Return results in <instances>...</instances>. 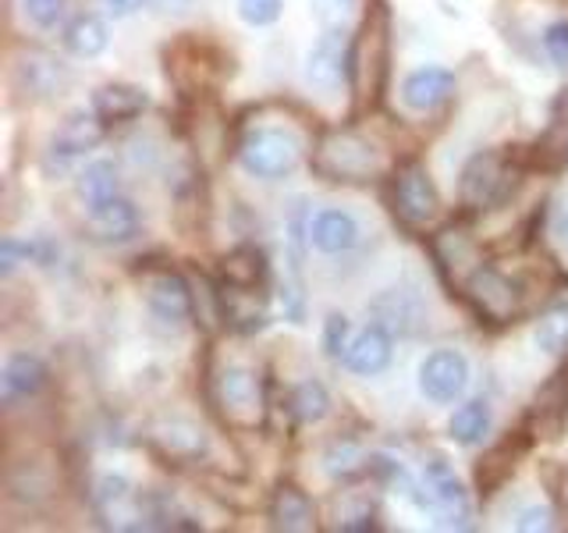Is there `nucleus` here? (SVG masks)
I'll list each match as a JSON object with an SVG mask.
<instances>
[{
  "label": "nucleus",
  "mask_w": 568,
  "mask_h": 533,
  "mask_svg": "<svg viewBox=\"0 0 568 533\" xmlns=\"http://www.w3.org/2000/svg\"><path fill=\"white\" fill-rule=\"evenodd\" d=\"M390 76V8L387 0H369L359 29L348 43V86L355 114L373 111L384 100Z\"/></svg>",
  "instance_id": "1"
},
{
  "label": "nucleus",
  "mask_w": 568,
  "mask_h": 533,
  "mask_svg": "<svg viewBox=\"0 0 568 533\" xmlns=\"http://www.w3.org/2000/svg\"><path fill=\"white\" fill-rule=\"evenodd\" d=\"M313 171L327 182L363 185L384 171V157L369 135L355 129H327L313 147Z\"/></svg>",
  "instance_id": "2"
},
{
  "label": "nucleus",
  "mask_w": 568,
  "mask_h": 533,
  "mask_svg": "<svg viewBox=\"0 0 568 533\" xmlns=\"http://www.w3.org/2000/svg\"><path fill=\"white\" fill-rule=\"evenodd\" d=\"M458 292L469 302V310L479 320H487V324H511V320L523 313V284L487 260H479L473 271L458 281Z\"/></svg>",
  "instance_id": "3"
},
{
  "label": "nucleus",
  "mask_w": 568,
  "mask_h": 533,
  "mask_svg": "<svg viewBox=\"0 0 568 533\" xmlns=\"http://www.w3.org/2000/svg\"><path fill=\"white\" fill-rule=\"evenodd\" d=\"M515 185H519V164L501 150H484L462 168L458 200L466 210H494L508 200Z\"/></svg>",
  "instance_id": "4"
},
{
  "label": "nucleus",
  "mask_w": 568,
  "mask_h": 533,
  "mask_svg": "<svg viewBox=\"0 0 568 533\" xmlns=\"http://www.w3.org/2000/svg\"><path fill=\"white\" fill-rule=\"evenodd\" d=\"M213 402L221 409V420L235 431H256L266 420L263 378L248 366H224L213 384Z\"/></svg>",
  "instance_id": "5"
},
{
  "label": "nucleus",
  "mask_w": 568,
  "mask_h": 533,
  "mask_svg": "<svg viewBox=\"0 0 568 533\" xmlns=\"http://www.w3.org/2000/svg\"><path fill=\"white\" fill-rule=\"evenodd\" d=\"M239 164L266 182L288 178L302 164V139L288 129H248L239 142Z\"/></svg>",
  "instance_id": "6"
},
{
  "label": "nucleus",
  "mask_w": 568,
  "mask_h": 533,
  "mask_svg": "<svg viewBox=\"0 0 568 533\" xmlns=\"http://www.w3.org/2000/svg\"><path fill=\"white\" fill-rule=\"evenodd\" d=\"M231 76V58L206 40H182L168 50V79L189 97H203Z\"/></svg>",
  "instance_id": "7"
},
{
  "label": "nucleus",
  "mask_w": 568,
  "mask_h": 533,
  "mask_svg": "<svg viewBox=\"0 0 568 533\" xmlns=\"http://www.w3.org/2000/svg\"><path fill=\"white\" fill-rule=\"evenodd\" d=\"M419 505L437 515V523L455 526V530H469L473 526V505H469V491L462 487V480L444 459H430L423 466V494Z\"/></svg>",
  "instance_id": "8"
},
{
  "label": "nucleus",
  "mask_w": 568,
  "mask_h": 533,
  "mask_svg": "<svg viewBox=\"0 0 568 533\" xmlns=\"http://www.w3.org/2000/svg\"><path fill=\"white\" fill-rule=\"evenodd\" d=\"M437 213H440V192L430 171L419 160H408V164L395 171V218L405 228L423 231L426 224L437 221Z\"/></svg>",
  "instance_id": "9"
},
{
  "label": "nucleus",
  "mask_w": 568,
  "mask_h": 533,
  "mask_svg": "<svg viewBox=\"0 0 568 533\" xmlns=\"http://www.w3.org/2000/svg\"><path fill=\"white\" fill-rule=\"evenodd\" d=\"M93 512L111 530H146V497L118 473H106L93 484Z\"/></svg>",
  "instance_id": "10"
},
{
  "label": "nucleus",
  "mask_w": 568,
  "mask_h": 533,
  "mask_svg": "<svg viewBox=\"0 0 568 533\" xmlns=\"http://www.w3.org/2000/svg\"><path fill=\"white\" fill-rule=\"evenodd\" d=\"M106 124L97 118V111H71L58 132L50 135L47 147V171H68L75 160H82L89 150H97L103 142Z\"/></svg>",
  "instance_id": "11"
},
{
  "label": "nucleus",
  "mask_w": 568,
  "mask_h": 533,
  "mask_svg": "<svg viewBox=\"0 0 568 533\" xmlns=\"http://www.w3.org/2000/svg\"><path fill=\"white\" fill-rule=\"evenodd\" d=\"M469 384V363L455 349H437L419 366V391L437 405L455 402Z\"/></svg>",
  "instance_id": "12"
},
{
  "label": "nucleus",
  "mask_w": 568,
  "mask_h": 533,
  "mask_svg": "<svg viewBox=\"0 0 568 533\" xmlns=\"http://www.w3.org/2000/svg\"><path fill=\"white\" fill-rule=\"evenodd\" d=\"M82 210H85V235L100 245H121L139 235V210L121 192Z\"/></svg>",
  "instance_id": "13"
},
{
  "label": "nucleus",
  "mask_w": 568,
  "mask_h": 533,
  "mask_svg": "<svg viewBox=\"0 0 568 533\" xmlns=\"http://www.w3.org/2000/svg\"><path fill=\"white\" fill-rule=\"evenodd\" d=\"M68 82H71V71L43 50H26L22 58H14V86L32 100L61 97Z\"/></svg>",
  "instance_id": "14"
},
{
  "label": "nucleus",
  "mask_w": 568,
  "mask_h": 533,
  "mask_svg": "<svg viewBox=\"0 0 568 533\" xmlns=\"http://www.w3.org/2000/svg\"><path fill=\"white\" fill-rule=\"evenodd\" d=\"M146 306L160 320V324H185L195 313V295L189 289V281L174 271H160L146 281Z\"/></svg>",
  "instance_id": "15"
},
{
  "label": "nucleus",
  "mask_w": 568,
  "mask_h": 533,
  "mask_svg": "<svg viewBox=\"0 0 568 533\" xmlns=\"http://www.w3.org/2000/svg\"><path fill=\"white\" fill-rule=\"evenodd\" d=\"M150 444L160 459L185 466V462H200L210 449V441L203 434V426H195L189 420H164L150 431Z\"/></svg>",
  "instance_id": "16"
},
{
  "label": "nucleus",
  "mask_w": 568,
  "mask_h": 533,
  "mask_svg": "<svg viewBox=\"0 0 568 533\" xmlns=\"http://www.w3.org/2000/svg\"><path fill=\"white\" fill-rule=\"evenodd\" d=\"M47 378H50V370L40 355L14 352L4 363V370H0V402H4L8 409H14L18 402L36 399L47 388Z\"/></svg>",
  "instance_id": "17"
},
{
  "label": "nucleus",
  "mask_w": 568,
  "mask_h": 533,
  "mask_svg": "<svg viewBox=\"0 0 568 533\" xmlns=\"http://www.w3.org/2000/svg\"><path fill=\"white\" fill-rule=\"evenodd\" d=\"M348 36L345 32H331L324 29L320 43L310 50V61H306V76L313 86L320 89H337L342 79H348Z\"/></svg>",
  "instance_id": "18"
},
{
  "label": "nucleus",
  "mask_w": 568,
  "mask_h": 533,
  "mask_svg": "<svg viewBox=\"0 0 568 533\" xmlns=\"http://www.w3.org/2000/svg\"><path fill=\"white\" fill-rule=\"evenodd\" d=\"M455 93V76L448 68H419L413 71L405 82H402V100L408 111H437V107H444L452 100Z\"/></svg>",
  "instance_id": "19"
},
{
  "label": "nucleus",
  "mask_w": 568,
  "mask_h": 533,
  "mask_svg": "<svg viewBox=\"0 0 568 533\" xmlns=\"http://www.w3.org/2000/svg\"><path fill=\"white\" fill-rule=\"evenodd\" d=\"M4 491L18 505H43L53 494V473L47 459H22L11 462L4 476Z\"/></svg>",
  "instance_id": "20"
},
{
  "label": "nucleus",
  "mask_w": 568,
  "mask_h": 533,
  "mask_svg": "<svg viewBox=\"0 0 568 533\" xmlns=\"http://www.w3.org/2000/svg\"><path fill=\"white\" fill-rule=\"evenodd\" d=\"M369 310L387 334H416L426 324L423 302L408 289H387L381 299H373Z\"/></svg>",
  "instance_id": "21"
},
{
  "label": "nucleus",
  "mask_w": 568,
  "mask_h": 533,
  "mask_svg": "<svg viewBox=\"0 0 568 533\" xmlns=\"http://www.w3.org/2000/svg\"><path fill=\"white\" fill-rule=\"evenodd\" d=\"M266 281H271V263L256 245L231 249L217 266V284L224 289H266Z\"/></svg>",
  "instance_id": "22"
},
{
  "label": "nucleus",
  "mask_w": 568,
  "mask_h": 533,
  "mask_svg": "<svg viewBox=\"0 0 568 533\" xmlns=\"http://www.w3.org/2000/svg\"><path fill=\"white\" fill-rule=\"evenodd\" d=\"M342 363L352 373H359V378H377V373H384L390 366V334L381 324H369L366 331L352 338Z\"/></svg>",
  "instance_id": "23"
},
{
  "label": "nucleus",
  "mask_w": 568,
  "mask_h": 533,
  "mask_svg": "<svg viewBox=\"0 0 568 533\" xmlns=\"http://www.w3.org/2000/svg\"><path fill=\"white\" fill-rule=\"evenodd\" d=\"M310 242L327 257L348 253L359 242V221L348 210H320L310 221Z\"/></svg>",
  "instance_id": "24"
},
{
  "label": "nucleus",
  "mask_w": 568,
  "mask_h": 533,
  "mask_svg": "<svg viewBox=\"0 0 568 533\" xmlns=\"http://www.w3.org/2000/svg\"><path fill=\"white\" fill-rule=\"evenodd\" d=\"M150 107V97L142 93L139 86H124V82H106L93 93V111L103 124H121L132 121Z\"/></svg>",
  "instance_id": "25"
},
{
  "label": "nucleus",
  "mask_w": 568,
  "mask_h": 533,
  "mask_svg": "<svg viewBox=\"0 0 568 533\" xmlns=\"http://www.w3.org/2000/svg\"><path fill=\"white\" fill-rule=\"evenodd\" d=\"M271 526L284 533H306L316 526V509L306 491L295 484H281L271 497Z\"/></svg>",
  "instance_id": "26"
},
{
  "label": "nucleus",
  "mask_w": 568,
  "mask_h": 533,
  "mask_svg": "<svg viewBox=\"0 0 568 533\" xmlns=\"http://www.w3.org/2000/svg\"><path fill=\"white\" fill-rule=\"evenodd\" d=\"M568 373H555L540 391H537V402H532V426H537L540 438H558L565 416H568Z\"/></svg>",
  "instance_id": "27"
},
{
  "label": "nucleus",
  "mask_w": 568,
  "mask_h": 533,
  "mask_svg": "<svg viewBox=\"0 0 568 533\" xmlns=\"http://www.w3.org/2000/svg\"><path fill=\"white\" fill-rule=\"evenodd\" d=\"M434 257H437L440 271L448 274L455 284L479 263V253H476L473 239L466 235V231H458V228H444L440 235L434 239Z\"/></svg>",
  "instance_id": "28"
},
{
  "label": "nucleus",
  "mask_w": 568,
  "mask_h": 533,
  "mask_svg": "<svg viewBox=\"0 0 568 533\" xmlns=\"http://www.w3.org/2000/svg\"><path fill=\"white\" fill-rule=\"evenodd\" d=\"M111 43V32L100 14H79L75 22L64 29V47L75 53V58H100Z\"/></svg>",
  "instance_id": "29"
},
{
  "label": "nucleus",
  "mask_w": 568,
  "mask_h": 533,
  "mask_svg": "<svg viewBox=\"0 0 568 533\" xmlns=\"http://www.w3.org/2000/svg\"><path fill=\"white\" fill-rule=\"evenodd\" d=\"M448 431L458 444H479L490 431V405L484 399H469L466 405H458L448 420Z\"/></svg>",
  "instance_id": "30"
},
{
  "label": "nucleus",
  "mask_w": 568,
  "mask_h": 533,
  "mask_svg": "<svg viewBox=\"0 0 568 533\" xmlns=\"http://www.w3.org/2000/svg\"><path fill=\"white\" fill-rule=\"evenodd\" d=\"M118 195V168L114 160H93L85 164V171L79 174V200L82 207H93Z\"/></svg>",
  "instance_id": "31"
},
{
  "label": "nucleus",
  "mask_w": 568,
  "mask_h": 533,
  "mask_svg": "<svg viewBox=\"0 0 568 533\" xmlns=\"http://www.w3.org/2000/svg\"><path fill=\"white\" fill-rule=\"evenodd\" d=\"M292 413L302 420V423H320L327 413H331V395L327 388L320 381H302L295 391H292Z\"/></svg>",
  "instance_id": "32"
},
{
  "label": "nucleus",
  "mask_w": 568,
  "mask_h": 533,
  "mask_svg": "<svg viewBox=\"0 0 568 533\" xmlns=\"http://www.w3.org/2000/svg\"><path fill=\"white\" fill-rule=\"evenodd\" d=\"M508 452H511V441H501V444H497V449L484 459V466L476 470L479 491H484V494H494V491L501 487L505 480L511 476V470H515V455H519V452H515L511 459H508Z\"/></svg>",
  "instance_id": "33"
},
{
  "label": "nucleus",
  "mask_w": 568,
  "mask_h": 533,
  "mask_svg": "<svg viewBox=\"0 0 568 533\" xmlns=\"http://www.w3.org/2000/svg\"><path fill=\"white\" fill-rule=\"evenodd\" d=\"M537 349L547 355H561L568 352V306H558L540 316L537 324Z\"/></svg>",
  "instance_id": "34"
},
{
  "label": "nucleus",
  "mask_w": 568,
  "mask_h": 533,
  "mask_svg": "<svg viewBox=\"0 0 568 533\" xmlns=\"http://www.w3.org/2000/svg\"><path fill=\"white\" fill-rule=\"evenodd\" d=\"M537 160L547 164V171L568 168V118H555V124L544 132V139L537 142Z\"/></svg>",
  "instance_id": "35"
},
{
  "label": "nucleus",
  "mask_w": 568,
  "mask_h": 533,
  "mask_svg": "<svg viewBox=\"0 0 568 533\" xmlns=\"http://www.w3.org/2000/svg\"><path fill=\"white\" fill-rule=\"evenodd\" d=\"M355 8H359V0H313V14L320 29H331V32H345Z\"/></svg>",
  "instance_id": "36"
},
{
  "label": "nucleus",
  "mask_w": 568,
  "mask_h": 533,
  "mask_svg": "<svg viewBox=\"0 0 568 533\" xmlns=\"http://www.w3.org/2000/svg\"><path fill=\"white\" fill-rule=\"evenodd\" d=\"M324 462H327L331 476H352V473H359L366 466L359 444H352V441H334L331 452L324 455Z\"/></svg>",
  "instance_id": "37"
},
{
  "label": "nucleus",
  "mask_w": 568,
  "mask_h": 533,
  "mask_svg": "<svg viewBox=\"0 0 568 533\" xmlns=\"http://www.w3.org/2000/svg\"><path fill=\"white\" fill-rule=\"evenodd\" d=\"M22 11L36 29H53L64 22L68 0H22Z\"/></svg>",
  "instance_id": "38"
},
{
  "label": "nucleus",
  "mask_w": 568,
  "mask_h": 533,
  "mask_svg": "<svg viewBox=\"0 0 568 533\" xmlns=\"http://www.w3.org/2000/svg\"><path fill=\"white\" fill-rule=\"evenodd\" d=\"M284 11V0H239V14H242V22L245 26H274L277 18Z\"/></svg>",
  "instance_id": "39"
},
{
  "label": "nucleus",
  "mask_w": 568,
  "mask_h": 533,
  "mask_svg": "<svg viewBox=\"0 0 568 533\" xmlns=\"http://www.w3.org/2000/svg\"><path fill=\"white\" fill-rule=\"evenodd\" d=\"M348 320L345 316H337L331 313L327 316V328H324V349L331 360H345V352H348Z\"/></svg>",
  "instance_id": "40"
},
{
  "label": "nucleus",
  "mask_w": 568,
  "mask_h": 533,
  "mask_svg": "<svg viewBox=\"0 0 568 533\" xmlns=\"http://www.w3.org/2000/svg\"><path fill=\"white\" fill-rule=\"evenodd\" d=\"M544 50L558 68H568V22H550L544 29Z\"/></svg>",
  "instance_id": "41"
},
{
  "label": "nucleus",
  "mask_w": 568,
  "mask_h": 533,
  "mask_svg": "<svg viewBox=\"0 0 568 533\" xmlns=\"http://www.w3.org/2000/svg\"><path fill=\"white\" fill-rule=\"evenodd\" d=\"M550 526H555V515H550V509H540V505L526 509L519 515V523H515V530H526V533H532V530H550Z\"/></svg>",
  "instance_id": "42"
},
{
  "label": "nucleus",
  "mask_w": 568,
  "mask_h": 533,
  "mask_svg": "<svg viewBox=\"0 0 568 533\" xmlns=\"http://www.w3.org/2000/svg\"><path fill=\"white\" fill-rule=\"evenodd\" d=\"M555 502H558V512H561V520L568 523V466L561 470L558 484H555Z\"/></svg>",
  "instance_id": "43"
},
{
  "label": "nucleus",
  "mask_w": 568,
  "mask_h": 533,
  "mask_svg": "<svg viewBox=\"0 0 568 533\" xmlns=\"http://www.w3.org/2000/svg\"><path fill=\"white\" fill-rule=\"evenodd\" d=\"M100 4L111 11L114 18H124V14H132V11H139L142 8V0H100Z\"/></svg>",
  "instance_id": "44"
},
{
  "label": "nucleus",
  "mask_w": 568,
  "mask_h": 533,
  "mask_svg": "<svg viewBox=\"0 0 568 533\" xmlns=\"http://www.w3.org/2000/svg\"><path fill=\"white\" fill-rule=\"evenodd\" d=\"M160 4H164L168 11H182V8H189L192 0H160Z\"/></svg>",
  "instance_id": "45"
},
{
  "label": "nucleus",
  "mask_w": 568,
  "mask_h": 533,
  "mask_svg": "<svg viewBox=\"0 0 568 533\" xmlns=\"http://www.w3.org/2000/svg\"><path fill=\"white\" fill-rule=\"evenodd\" d=\"M558 239L568 245V218H561V224H558Z\"/></svg>",
  "instance_id": "46"
}]
</instances>
